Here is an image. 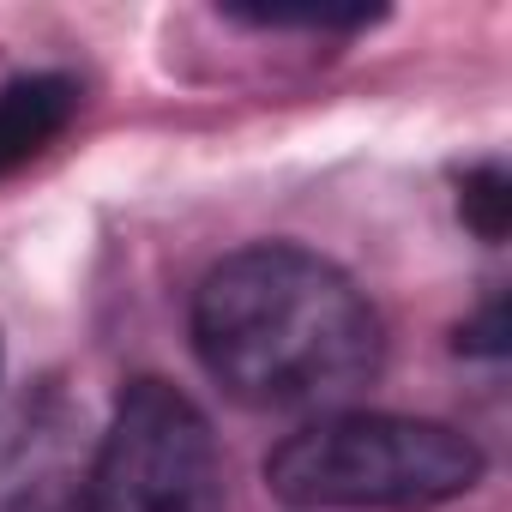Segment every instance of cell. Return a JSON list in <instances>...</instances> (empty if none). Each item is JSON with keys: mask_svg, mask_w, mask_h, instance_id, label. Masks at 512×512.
Listing matches in <instances>:
<instances>
[{"mask_svg": "<svg viewBox=\"0 0 512 512\" xmlns=\"http://www.w3.org/2000/svg\"><path fill=\"white\" fill-rule=\"evenodd\" d=\"M193 350L247 410H344L374 386L386 332L374 302L296 241H253L217 260L193 296Z\"/></svg>", "mask_w": 512, "mask_h": 512, "instance_id": "obj_1", "label": "cell"}, {"mask_svg": "<svg viewBox=\"0 0 512 512\" xmlns=\"http://www.w3.org/2000/svg\"><path fill=\"white\" fill-rule=\"evenodd\" d=\"M482 482V452L452 422L392 410H326L284 434L266 488L296 512H428Z\"/></svg>", "mask_w": 512, "mask_h": 512, "instance_id": "obj_2", "label": "cell"}, {"mask_svg": "<svg viewBox=\"0 0 512 512\" xmlns=\"http://www.w3.org/2000/svg\"><path fill=\"white\" fill-rule=\"evenodd\" d=\"M79 109V85L67 73H31L0 91V175L31 163Z\"/></svg>", "mask_w": 512, "mask_h": 512, "instance_id": "obj_5", "label": "cell"}, {"mask_svg": "<svg viewBox=\"0 0 512 512\" xmlns=\"http://www.w3.org/2000/svg\"><path fill=\"white\" fill-rule=\"evenodd\" d=\"M223 452L205 410L169 380H133L91 446L85 512H223Z\"/></svg>", "mask_w": 512, "mask_h": 512, "instance_id": "obj_3", "label": "cell"}, {"mask_svg": "<svg viewBox=\"0 0 512 512\" xmlns=\"http://www.w3.org/2000/svg\"><path fill=\"white\" fill-rule=\"evenodd\" d=\"M85 470L79 422L55 392L0 416V512H85Z\"/></svg>", "mask_w": 512, "mask_h": 512, "instance_id": "obj_4", "label": "cell"}, {"mask_svg": "<svg viewBox=\"0 0 512 512\" xmlns=\"http://www.w3.org/2000/svg\"><path fill=\"white\" fill-rule=\"evenodd\" d=\"M464 217L476 235L500 241L506 235V169L500 163H482L470 181H464Z\"/></svg>", "mask_w": 512, "mask_h": 512, "instance_id": "obj_6", "label": "cell"}]
</instances>
